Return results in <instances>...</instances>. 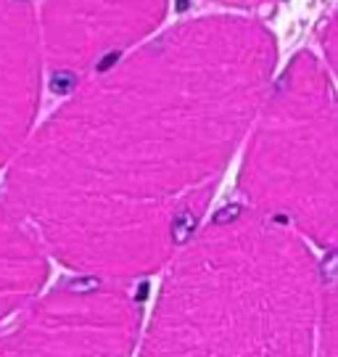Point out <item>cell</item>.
<instances>
[{
	"label": "cell",
	"mask_w": 338,
	"mask_h": 357,
	"mask_svg": "<svg viewBox=\"0 0 338 357\" xmlns=\"http://www.w3.org/2000/svg\"><path fill=\"white\" fill-rule=\"evenodd\" d=\"M275 61L272 32L251 16L169 26L29 132L3 199L66 268L119 283L148 275L199 228Z\"/></svg>",
	"instance_id": "6da1fadb"
},
{
	"label": "cell",
	"mask_w": 338,
	"mask_h": 357,
	"mask_svg": "<svg viewBox=\"0 0 338 357\" xmlns=\"http://www.w3.org/2000/svg\"><path fill=\"white\" fill-rule=\"evenodd\" d=\"M140 357H314L330 275L296 230L227 206L169 257Z\"/></svg>",
	"instance_id": "7a4b0ae2"
},
{
	"label": "cell",
	"mask_w": 338,
	"mask_h": 357,
	"mask_svg": "<svg viewBox=\"0 0 338 357\" xmlns=\"http://www.w3.org/2000/svg\"><path fill=\"white\" fill-rule=\"evenodd\" d=\"M246 135L243 206L330 249L338 230V138L328 66L309 51L293 56L267 85Z\"/></svg>",
	"instance_id": "3957f363"
},
{
	"label": "cell",
	"mask_w": 338,
	"mask_h": 357,
	"mask_svg": "<svg viewBox=\"0 0 338 357\" xmlns=\"http://www.w3.org/2000/svg\"><path fill=\"white\" fill-rule=\"evenodd\" d=\"M138 331L135 291L85 275L32 299L0 333V357H130Z\"/></svg>",
	"instance_id": "277c9868"
},
{
	"label": "cell",
	"mask_w": 338,
	"mask_h": 357,
	"mask_svg": "<svg viewBox=\"0 0 338 357\" xmlns=\"http://www.w3.org/2000/svg\"><path fill=\"white\" fill-rule=\"evenodd\" d=\"M40 56L56 88L85 82L159 29L167 0H35Z\"/></svg>",
	"instance_id": "5b68a950"
},
{
	"label": "cell",
	"mask_w": 338,
	"mask_h": 357,
	"mask_svg": "<svg viewBox=\"0 0 338 357\" xmlns=\"http://www.w3.org/2000/svg\"><path fill=\"white\" fill-rule=\"evenodd\" d=\"M43 85L35 0H0V169L32 132Z\"/></svg>",
	"instance_id": "8992f818"
},
{
	"label": "cell",
	"mask_w": 338,
	"mask_h": 357,
	"mask_svg": "<svg viewBox=\"0 0 338 357\" xmlns=\"http://www.w3.org/2000/svg\"><path fill=\"white\" fill-rule=\"evenodd\" d=\"M45 278V246L0 193V326L38 296Z\"/></svg>",
	"instance_id": "52a82bcc"
}]
</instances>
